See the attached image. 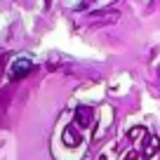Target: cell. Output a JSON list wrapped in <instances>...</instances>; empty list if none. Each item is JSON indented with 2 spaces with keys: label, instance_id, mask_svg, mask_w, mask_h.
<instances>
[{
  "label": "cell",
  "instance_id": "1",
  "mask_svg": "<svg viewBox=\"0 0 160 160\" xmlns=\"http://www.w3.org/2000/svg\"><path fill=\"white\" fill-rule=\"evenodd\" d=\"M61 141H64L66 148H78L80 141H82V134H80L78 125H68V127H64V132H61Z\"/></svg>",
  "mask_w": 160,
  "mask_h": 160
},
{
  "label": "cell",
  "instance_id": "2",
  "mask_svg": "<svg viewBox=\"0 0 160 160\" xmlns=\"http://www.w3.org/2000/svg\"><path fill=\"white\" fill-rule=\"evenodd\" d=\"M33 71V61L31 59H17L14 61V66L10 68V80H21V78H26V75Z\"/></svg>",
  "mask_w": 160,
  "mask_h": 160
},
{
  "label": "cell",
  "instance_id": "3",
  "mask_svg": "<svg viewBox=\"0 0 160 160\" xmlns=\"http://www.w3.org/2000/svg\"><path fill=\"white\" fill-rule=\"evenodd\" d=\"M92 120H94V111H92V106H78L73 113V125L82 127L85 130L87 125H92Z\"/></svg>",
  "mask_w": 160,
  "mask_h": 160
},
{
  "label": "cell",
  "instance_id": "4",
  "mask_svg": "<svg viewBox=\"0 0 160 160\" xmlns=\"http://www.w3.org/2000/svg\"><path fill=\"white\" fill-rule=\"evenodd\" d=\"M158 151H160V139H158V137H148V141H146L141 155H144V158H153Z\"/></svg>",
  "mask_w": 160,
  "mask_h": 160
}]
</instances>
